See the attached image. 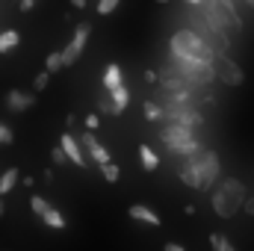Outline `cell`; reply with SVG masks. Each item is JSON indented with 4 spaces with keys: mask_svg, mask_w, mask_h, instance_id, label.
I'll use <instances>...</instances> for the list:
<instances>
[{
    "mask_svg": "<svg viewBox=\"0 0 254 251\" xmlns=\"http://www.w3.org/2000/svg\"><path fill=\"white\" fill-rule=\"evenodd\" d=\"M246 184L243 181H237V178H225L219 187L213 189V195H210V204H213V210H216V216L219 219H234L237 213H240V207L246 204Z\"/></svg>",
    "mask_w": 254,
    "mask_h": 251,
    "instance_id": "cell-1",
    "label": "cell"
},
{
    "mask_svg": "<svg viewBox=\"0 0 254 251\" xmlns=\"http://www.w3.org/2000/svg\"><path fill=\"white\" fill-rule=\"evenodd\" d=\"M172 57H184V60H204V63H216V51L195 33V30H178L169 42Z\"/></svg>",
    "mask_w": 254,
    "mask_h": 251,
    "instance_id": "cell-2",
    "label": "cell"
},
{
    "mask_svg": "<svg viewBox=\"0 0 254 251\" xmlns=\"http://www.w3.org/2000/svg\"><path fill=\"white\" fill-rule=\"evenodd\" d=\"M160 139H163L166 148H169L172 154H178V157H190V154H195V151L201 148V142L195 139V130H192V127L172 125V122H166V127L160 130Z\"/></svg>",
    "mask_w": 254,
    "mask_h": 251,
    "instance_id": "cell-3",
    "label": "cell"
},
{
    "mask_svg": "<svg viewBox=\"0 0 254 251\" xmlns=\"http://www.w3.org/2000/svg\"><path fill=\"white\" fill-rule=\"evenodd\" d=\"M187 163L198 172V178H201V189H210L216 181H219V175H222L219 154H216V151H210V148H198L195 154L187 157Z\"/></svg>",
    "mask_w": 254,
    "mask_h": 251,
    "instance_id": "cell-4",
    "label": "cell"
},
{
    "mask_svg": "<svg viewBox=\"0 0 254 251\" xmlns=\"http://www.w3.org/2000/svg\"><path fill=\"white\" fill-rule=\"evenodd\" d=\"M163 119L172 122V125H184V127H201L204 125V116L198 113L195 104H163Z\"/></svg>",
    "mask_w": 254,
    "mask_h": 251,
    "instance_id": "cell-5",
    "label": "cell"
},
{
    "mask_svg": "<svg viewBox=\"0 0 254 251\" xmlns=\"http://www.w3.org/2000/svg\"><path fill=\"white\" fill-rule=\"evenodd\" d=\"M216 77L225 83V86H243L246 83V71L234 63L228 54H216Z\"/></svg>",
    "mask_w": 254,
    "mask_h": 251,
    "instance_id": "cell-6",
    "label": "cell"
},
{
    "mask_svg": "<svg viewBox=\"0 0 254 251\" xmlns=\"http://www.w3.org/2000/svg\"><path fill=\"white\" fill-rule=\"evenodd\" d=\"M198 9H201V15L207 18V24H210L213 30H219V33H225V36H231V33H234V27H231L228 15L222 12V6H219L216 0H204Z\"/></svg>",
    "mask_w": 254,
    "mask_h": 251,
    "instance_id": "cell-7",
    "label": "cell"
},
{
    "mask_svg": "<svg viewBox=\"0 0 254 251\" xmlns=\"http://www.w3.org/2000/svg\"><path fill=\"white\" fill-rule=\"evenodd\" d=\"M89 33H92V24H80V27L74 30V36H71L68 48L63 51L65 65H74L77 60H80V54H83V48H86V42H89Z\"/></svg>",
    "mask_w": 254,
    "mask_h": 251,
    "instance_id": "cell-8",
    "label": "cell"
},
{
    "mask_svg": "<svg viewBox=\"0 0 254 251\" xmlns=\"http://www.w3.org/2000/svg\"><path fill=\"white\" fill-rule=\"evenodd\" d=\"M80 145H83L86 157H89L92 163H98V166H104V163H110V160H113V157H110V151L95 139V130H86V133L80 136Z\"/></svg>",
    "mask_w": 254,
    "mask_h": 251,
    "instance_id": "cell-9",
    "label": "cell"
},
{
    "mask_svg": "<svg viewBox=\"0 0 254 251\" xmlns=\"http://www.w3.org/2000/svg\"><path fill=\"white\" fill-rule=\"evenodd\" d=\"M60 145H63V151L68 154V160H71V163H74L77 169H86V166H89V157H86V151H83L80 139H74L71 133H63Z\"/></svg>",
    "mask_w": 254,
    "mask_h": 251,
    "instance_id": "cell-10",
    "label": "cell"
},
{
    "mask_svg": "<svg viewBox=\"0 0 254 251\" xmlns=\"http://www.w3.org/2000/svg\"><path fill=\"white\" fill-rule=\"evenodd\" d=\"M6 107H9L12 113H24V110L36 107V95H30V92H21V89H12V92L6 95Z\"/></svg>",
    "mask_w": 254,
    "mask_h": 251,
    "instance_id": "cell-11",
    "label": "cell"
},
{
    "mask_svg": "<svg viewBox=\"0 0 254 251\" xmlns=\"http://www.w3.org/2000/svg\"><path fill=\"white\" fill-rule=\"evenodd\" d=\"M127 216H130V219H136V222H145V225H151V228H160V225H163L160 213H154V210H151V207H145V204H130Z\"/></svg>",
    "mask_w": 254,
    "mask_h": 251,
    "instance_id": "cell-12",
    "label": "cell"
},
{
    "mask_svg": "<svg viewBox=\"0 0 254 251\" xmlns=\"http://www.w3.org/2000/svg\"><path fill=\"white\" fill-rule=\"evenodd\" d=\"M110 98H113V116H122L127 110V104H130V92H127V86H116V89H110Z\"/></svg>",
    "mask_w": 254,
    "mask_h": 251,
    "instance_id": "cell-13",
    "label": "cell"
},
{
    "mask_svg": "<svg viewBox=\"0 0 254 251\" xmlns=\"http://www.w3.org/2000/svg\"><path fill=\"white\" fill-rule=\"evenodd\" d=\"M139 160H142V169L145 172H157L160 169V157L151 145H139Z\"/></svg>",
    "mask_w": 254,
    "mask_h": 251,
    "instance_id": "cell-14",
    "label": "cell"
},
{
    "mask_svg": "<svg viewBox=\"0 0 254 251\" xmlns=\"http://www.w3.org/2000/svg\"><path fill=\"white\" fill-rule=\"evenodd\" d=\"M125 83V77H122V68L116 63L107 65V71H104V89L110 92V89H116V86H122Z\"/></svg>",
    "mask_w": 254,
    "mask_h": 251,
    "instance_id": "cell-15",
    "label": "cell"
},
{
    "mask_svg": "<svg viewBox=\"0 0 254 251\" xmlns=\"http://www.w3.org/2000/svg\"><path fill=\"white\" fill-rule=\"evenodd\" d=\"M178 178H181V181H184L190 189H201V178H198V172L192 169L190 163H184V166L178 169Z\"/></svg>",
    "mask_w": 254,
    "mask_h": 251,
    "instance_id": "cell-16",
    "label": "cell"
},
{
    "mask_svg": "<svg viewBox=\"0 0 254 251\" xmlns=\"http://www.w3.org/2000/svg\"><path fill=\"white\" fill-rule=\"evenodd\" d=\"M18 42H21V33H18V30L0 33V54H9L12 48H18Z\"/></svg>",
    "mask_w": 254,
    "mask_h": 251,
    "instance_id": "cell-17",
    "label": "cell"
},
{
    "mask_svg": "<svg viewBox=\"0 0 254 251\" xmlns=\"http://www.w3.org/2000/svg\"><path fill=\"white\" fill-rule=\"evenodd\" d=\"M15 184H18V169H6L0 175V195H9Z\"/></svg>",
    "mask_w": 254,
    "mask_h": 251,
    "instance_id": "cell-18",
    "label": "cell"
},
{
    "mask_svg": "<svg viewBox=\"0 0 254 251\" xmlns=\"http://www.w3.org/2000/svg\"><path fill=\"white\" fill-rule=\"evenodd\" d=\"M42 222H45L48 228H57V231H63V228H65V216L57 210V207H51V210L45 213V219H42Z\"/></svg>",
    "mask_w": 254,
    "mask_h": 251,
    "instance_id": "cell-19",
    "label": "cell"
},
{
    "mask_svg": "<svg viewBox=\"0 0 254 251\" xmlns=\"http://www.w3.org/2000/svg\"><path fill=\"white\" fill-rule=\"evenodd\" d=\"M210 246H213V251H237L225 234H210Z\"/></svg>",
    "mask_w": 254,
    "mask_h": 251,
    "instance_id": "cell-20",
    "label": "cell"
},
{
    "mask_svg": "<svg viewBox=\"0 0 254 251\" xmlns=\"http://www.w3.org/2000/svg\"><path fill=\"white\" fill-rule=\"evenodd\" d=\"M101 172H104V181H107V184H116V181L122 178V169H119L113 160H110V163H104V166H101Z\"/></svg>",
    "mask_w": 254,
    "mask_h": 251,
    "instance_id": "cell-21",
    "label": "cell"
},
{
    "mask_svg": "<svg viewBox=\"0 0 254 251\" xmlns=\"http://www.w3.org/2000/svg\"><path fill=\"white\" fill-rule=\"evenodd\" d=\"M45 68L51 71V74H57L60 68H65V60H63V51H57V54H48V60H45Z\"/></svg>",
    "mask_w": 254,
    "mask_h": 251,
    "instance_id": "cell-22",
    "label": "cell"
},
{
    "mask_svg": "<svg viewBox=\"0 0 254 251\" xmlns=\"http://www.w3.org/2000/svg\"><path fill=\"white\" fill-rule=\"evenodd\" d=\"M145 119L148 122H163V107L154 101H145Z\"/></svg>",
    "mask_w": 254,
    "mask_h": 251,
    "instance_id": "cell-23",
    "label": "cell"
},
{
    "mask_svg": "<svg viewBox=\"0 0 254 251\" xmlns=\"http://www.w3.org/2000/svg\"><path fill=\"white\" fill-rule=\"evenodd\" d=\"M30 207H33V213H36L39 219H45V213L51 210V204H48L42 195H33V198H30Z\"/></svg>",
    "mask_w": 254,
    "mask_h": 251,
    "instance_id": "cell-24",
    "label": "cell"
},
{
    "mask_svg": "<svg viewBox=\"0 0 254 251\" xmlns=\"http://www.w3.org/2000/svg\"><path fill=\"white\" fill-rule=\"evenodd\" d=\"M48 83H51V71L45 68L42 74H36V80H33V89H36V92H45V89H48Z\"/></svg>",
    "mask_w": 254,
    "mask_h": 251,
    "instance_id": "cell-25",
    "label": "cell"
},
{
    "mask_svg": "<svg viewBox=\"0 0 254 251\" xmlns=\"http://www.w3.org/2000/svg\"><path fill=\"white\" fill-rule=\"evenodd\" d=\"M119 3H122V0H101V3H98V15H113Z\"/></svg>",
    "mask_w": 254,
    "mask_h": 251,
    "instance_id": "cell-26",
    "label": "cell"
},
{
    "mask_svg": "<svg viewBox=\"0 0 254 251\" xmlns=\"http://www.w3.org/2000/svg\"><path fill=\"white\" fill-rule=\"evenodd\" d=\"M12 142H15V133L0 122V148H6V145H12Z\"/></svg>",
    "mask_w": 254,
    "mask_h": 251,
    "instance_id": "cell-27",
    "label": "cell"
},
{
    "mask_svg": "<svg viewBox=\"0 0 254 251\" xmlns=\"http://www.w3.org/2000/svg\"><path fill=\"white\" fill-rule=\"evenodd\" d=\"M51 160H54L57 166H65V163H68V154L63 151V145H57V148L51 151Z\"/></svg>",
    "mask_w": 254,
    "mask_h": 251,
    "instance_id": "cell-28",
    "label": "cell"
},
{
    "mask_svg": "<svg viewBox=\"0 0 254 251\" xmlns=\"http://www.w3.org/2000/svg\"><path fill=\"white\" fill-rule=\"evenodd\" d=\"M83 125H86V130H98V125H101V119H98L95 113H89V116L83 119Z\"/></svg>",
    "mask_w": 254,
    "mask_h": 251,
    "instance_id": "cell-29",
    "label": "cell"
},
{
    "mask_svg": "<svg viewBox=\"0 0 254 251\" xmlns=\"http://www.w3.org/2000/svg\"><path fill=\"white\" fill-rule=\"evenodd\" d=\"M98 107H101V113H110V116H113V98H110V92L101 98V104H98Z\"/></svg>",
    "mask_w": 254,
    "mask_h": 251,
    "instance_id": "cell-30",
    "label": "cell"
},
{
    "mask_svg": "<svg viewBox=\"0 0 254 251\" xmlns=\"http://www.w3.org/2000/svg\"><path fill=\"white\" fill-rule=\"evenodd\" d=\"M243 207H246V213H249V216H254V195H252V198H246V204H243Z\"/></svg>",
    "mask_w": 254,
    "mask_h": 251,
    "instance_id": "cell-31",
    "label": "cell"
},
{
    "mask_svg": "<svg viewBox=\"0 0 254 251\" xmlns=\"http://www.w3.org/2000/svg\"><path fill=\"white\" fill-rule=\"evenodd\" d=\"M163 251H187V249H184V246H178V243H166Z\"/></svg>",
    "mask_w": 254,
    "mask_h": 251,
    "instance_id": "cell-32",
    "label": "cell"
},
{
    "mask_svg": "<svg viewBox=\"0 0 254 251\" xmlns=\"http://www.w3.org/2000/svg\"><path fill=\"white\" fill-rule=\"evenodd\" d=\"M145 80H148V83H157V80H160V74H157V71H145Z\"/></svg>",
    "mask_w": 254,
    "mask_h": 251,
    "instance_id": "cell-33",
    "label": "cell"
},
{
    "mask_svg": "<svg viewBox=\"0 0 254 251\" xmlns=\"http://www.w3.org/2000/svg\"><path fill=\"white\" fill-rule=\"evenodd\" d=\"M36 6V0H21V12H30Z\"/></svg>",
    "mask_w": 254,
    "mask_h": 251,
    "instance_id": "cell-34",
    "label": "cell"
},
{
    "mask_svg": "<svg viewBox=\"0 0 254 251\" xmlns=\"http://www.w3.org/2000/svg\"><path fill=\"white\" fill-rule=\"evenodd\" d=\"M71 6L74 9H86V0H71Z\"/></svg>",
    "mask_w": 254,
    "mask_h": 251,
    "instance_id": "cell-35",
    "label": "cell"
},
{
    "mask_svg": "<svg viewBox=\"0 0 254 251\" xmlns=\"http://www.w3.org/2000/svg\"><path fill=\"white\" fill-rule=\"evenodd\" d=\"M187 3H190V6H201V3H204V0H187Z\"/></svg>",
    "mask_w": 254,
    "mask_h": 251,
    "instance_id": "cell-36",
    "label": "cell"
},
{
    "mask_svg": "<svg viewBox=\"0 0 254 251\" xmlns=\"http://www.w3.org/2000/svg\"><path fill=\"white\" fill-rule=\"evenodd\" d=\"M3 210H6V207H3V195H0V216H3Z\"/></svg>",
    "mask_w": 254,
    "mask_h": 251,
    "instance_id": "cell-37",
    "label": "cell"
},
{
    "mask_svg": "<svg viewBox=\"0 0 254 251\" xmlns=\"http://www.w3.org/2000/svg\"><path fill=\"white\" fill-rule=\"evenodd\" d=\"M246 3H249V6H254V0H246Z\"/></svg>",
    "mask_w": 254,
    "mask_h": 251,
    "instance_id": "cell-38",
    "label": "cell"
},
{
    "mask_svg": "<svg viewBox=\"0 0 254 251\" xmlns=\"http://www.w3.org/2000/svg\"><path fill=\"white\" fill-rule=\"evenodd\" d=\"M157 3H169V0H157Z\"/></svg>",
    "mask_w": 254,
    "mask_h": 251,
    "instance_id": "cell-39",
    "label": "cell"
}]
</instances>
